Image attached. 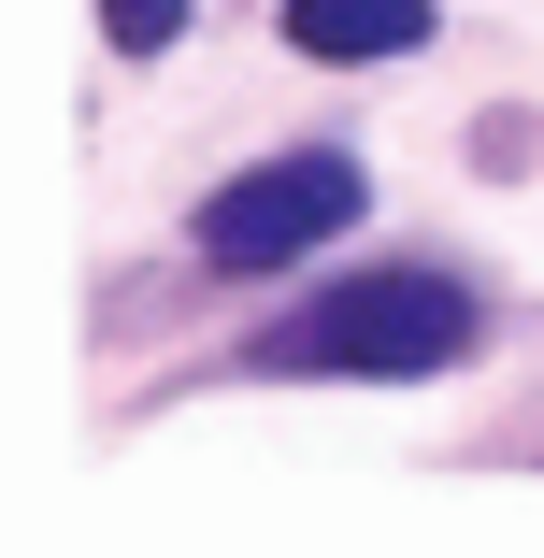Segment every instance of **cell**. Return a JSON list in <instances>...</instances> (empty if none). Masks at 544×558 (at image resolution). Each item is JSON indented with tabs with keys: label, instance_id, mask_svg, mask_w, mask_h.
<instances>
[{
	"label": "cell",
	"instance_id": "cell-1",
	"mask_svg": "<svg viewBox=\"0 0 544 558\" xmlns=\"http://www.w3.org/2000/svg\"><path fill=\"white\" fill-rule=\"evenodd\" d=\"M459 344H473V287H459V272L387 258V272L315 287V301L273 329V344H258V373H315V387H415V373H459Z\"/></svg>",
	"mask_w": 544,
	"mask_h": 558
},
{
	"label": "cell",
	"instance_id": "cell-2",
	"mask_svg": "<svg viewBox=\"0 0 544 558\" xmlns=\"http://www.w3.org/2000/svg\"><path fill=\"white\" fill-rule=\"evenodd\" d=\"M359 215V158H330V144H301V158H258V172H230L201 201V258L215 272H273V258H301V244H330Z\"/></svg>",
	"mask_w": 544,
	"mask_h": 558
},
{
	"label": "cell",
	"instance_id": "cell-3",
	"mask_svg": "<svg viewBox=\"0 0 544 558\" xmlns=\"http://www.w3.org/2000/svg\"><path fill=\"white\" fill-rule=\"evenodd\" d=\"M287 44L301 58H415L430 0H287Z\"/></svg>",
	"mask_w": 544,
	"mask_h": 558
},
{
	"label": "cell",
	"instance_id": "cell-4",
	"mask_svg": "<svg viewBox=\"0 0 544 558\" xmlns=\"http://www.w3.org/2000/svg\"><path fill=\"white\" fill-rule=\"evenodd\" d=\"M100 29H116V44H130V58H158V44H172V29H186V0H100Z\"/></svg>",
	"mask_w": 544,
	"mask_h": 558
}]
</instances>
